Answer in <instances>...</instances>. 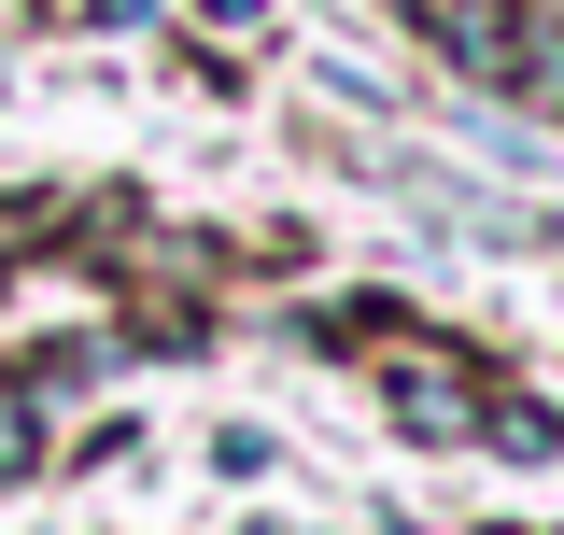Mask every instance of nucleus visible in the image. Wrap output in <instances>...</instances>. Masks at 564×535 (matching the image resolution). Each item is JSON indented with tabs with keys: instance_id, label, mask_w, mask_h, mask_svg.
I'll use <instances>...</instances> for the list:
<instances>
[{
	"instance_id": "7ed1b4c3",
	"label": "nucleus",
	"mask_w": 564,
	"mask_h": 535,
	"mask_svg": "<svg viewBox=\"0 0 564 535\" xmlns=\"http://www.w3.org/2000/svg\"><path fill=\"white\" fill-rule=\"evenodd\" d=\"M212 14H254V0H212Z\"/></svg>"
},
{
	"instance_id": "20e7f679",
	"label": "nucleus",
	"mask_w": 564,
	"mask_h": 535,
	"mask_svg": "<svg viewBox=\"0 0 564 535\" xmlns=\"http://www.w3.org/2000/svg\"><path fill=\"white\" fill-rule=\"evenodd\" d=\"M395 14H423V0H395Z\"/></svg>"
},
{
	"instance_id": "f257e3e1",
	"label": "nucleus",
	"mask_w": 564,
	"mask_h": 535,
	"mask_svg": "<svg viewBox=\"0 0 564 535\" xmlns=\"http://www.w3.org/2000/svg\"><path fill=\"white\" fill-rule=\"evenodd\" d=\"M395 423H410V437H466V423H480L466 367H395Z\"/></svg>"
},
{
	"instance_id": "f03ea898",
	"label": "nucleus",
	"mask_w": 564,
	"mask_h": 535,
	"mask_svg": "<svg viewBox=\"0 0 564 535\" xmlns=\"http://www.w3.org/2000/svg\"><path fill=\"white\" fill-rule=\"evenodd\" d=\"M522 99H551V113H564V43H536V57H522Z\"/></svg>"
}]
</instances>
